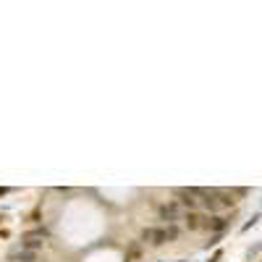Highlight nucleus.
Returning <instances> with one entry per match:
<instances>
[{
  "label": "nucleus",
  "instance_id": "obj_1",
  "mask_svg": "<svg viewBox=\"0 0 262 262\" xmlns=\"http://www.w3.org/2000/svg\"><path fill=\"white\" fill-rule=\"evenodd\" d=\"M142 241L150 244V246H163V244L171 241V231H168V226L144 228V231H142Z\"/></svg>",
  "mask_w": 262,
  "mask_h": 262
},
{
  "label": "nucleus",
  "instance_id": "obj_2",
  "mask_svg": "<svg viewBox=\"0 0 262 262\" xmlns=\"http://www.w3.org/2000/svg\"><path fill=\"white\" fill-rule=\"evenodd\" d=\"M179 212H181L179 199H171V202H165V205H160V207H157V218H160V220H165L168 226L179 220Z\"/></svg>",
  "mask_w": 262,
  "mask_h": 262
},
{
  "label": "nucleus",
  "instance_id": "obj_3",
  "mask_svg": "<svg viewBox=\"0 0 262 262\" xmlns=\"http://www.w3.org/2000/svg\"><path fill=\"white\" fill-rule=\"evenodd\" d=\"M176 197H179V205L186 207V212H197V207H199V199L194 197V191L189 189H176Z\"/></svg>",
  "mask_w": 262,
  "mask_h": 262
},
{
  "label": "nucleus",
  "instance_id": "obj_4",
  "mask_svg": "<svg viewBox=\"0 0 262 262\" xmlns=\"http://www.w3.org/2000/svg\"><path fill=\"white\" fill-rule=\"evenodd\" d=\"M202 228L212 231V234H223V231L228 228V218H223V215H207L202 220Z\"/></svg>",
  "mask_w": 262,
  "mask_h": 262
},
{
  "label": "nucleus",
  "instance_id": "obj_5",
  "mask_svg": "<svg viewBox=\"0 0 262 262\" xmlns=\"http://www.w3.org/2000/svg\"><path fill=\"white\" fill-rule=\"evenodd\" d=\"M202 215H199V212H186V215H183V223H186V228L189 231H197V228H202Z\"/></svg>",
  "mask_w": 262,
  "mask_h": 262
},
{
  "label": "nucleus",
  "instance_id": "obj_6",
  "mask_svg": "<svg viewBox=\"0 0 262 262\" xmlns=\"http://www.w3.org/2000/svg\"><path fill=\"white\" fill-rule=\"evenodd\" d=\"M13 262H37V252H29V249H19L11 254Z\"/></svg>",
  "mask_w": 262,
  "mask_h": 262
},
{
  "label": "nucleus",
  "instance_id": "obj_7",
  "mask_svg": "<svg viewBox=\"0 0 262 262\" xmlns=\"http://www.w3.org/2000/svg\"><path fill=\"white\" fill-rule=\"evenodd\" d=\"M42 246V238H24L21 241V249H29V252H37Z\"/></svg>",
  "mask_w": 262,
  "mask_h": 262
},
{
  "label": "nucleus",
  "instance_id": "obj_8",
  "mask_svg": "<svg viewBox=\"0 0 262 262\" xmlns=\"http://www.w3.org/2000/svg\"><path fill=\"white\" fill-rule=\"evenodd\" d=\"M24 238H48V228L40 226V228H34V231H26Z\"/></svg>",
  "mask_w": 262,
  "mask_h": 262
},
{
  "label": "nucleus",
  "instance_id": "obj_9",
  "mask_svg": "<svg viewBox=\"0 0 262 262\" xmlns=\"http://www.w3.org/2000/svg\"><path fill=\"white\" fill-rule=\"evenodd\" d=\"M231 194H234V197H246V194H249V189H244V186H236V189H231Z\"/></svg>",
  "mask_w": 262,
  "mask_h": 262
},
{
  "label": "nucleus",
  "instance_id": "obj_10",
  "mask_svg": "<svg viewBox=\"0 0 262 262\" xmlns=\"http://www.w3.org/2000/svg\"><path fill=\"white\" fill-rule=\"evenodd\" d=\"M8 191H11V189H5V186H0V197H5V194H8Z\"/></svg>",
  "mask_w": 262,
  "mask_h": 262
}]
</instances>
